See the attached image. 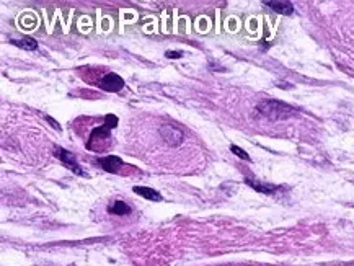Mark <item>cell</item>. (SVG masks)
<instances>
[{
    "label": "cell",
    "instance_id": "cell-13",
    "mask_svg": "<svg viewBox=\"0 0 354 266\" xmlns=\"http://www.w3.org/2000/svg\"><path fill=\"white\" fill-rule=\"evenodd\" d=\"M230 151L232 154H235L237 157H240V158H243V160H250V155L246 154L243 149H240L239 146H230Z\"/></svg>",
    "mask_w": 354,
    "mask_h": 266
},
{
    "label": "cell",
    "instance_id": "cell-8",
    "mask_svg": "<svg viewBox=\"0 0 354 266\" xmlns=\"http://www.w3.org/2000/svg\"><path fill=\"white\" fill-rule=\"evenodd\" d=\"M246 185L251 186L253 190L265 193V195H274L276 191L281 190V186H274V185H266V183H261L258 180H253V178H246Z\"/></svg>",
    "mask_w": 354,
    "mask_h": 266
},
{
    "label": "cell",
    "instance_id": "cell-3",
    "mask_svg": "<svg viewBox=\"0 0 354 266\" xmlns=\"http://www.w3.org/2000/svg\"><path fill=\"white\" fill-rule=\"evenodd\" d=\"M110 131L106 126H100V128H95L93 131H91V134H90V139H88V142H87V147L91 149L95 146V142H98V146L95 147V152H101L105 149V146H108V142H110Z\"/></svg>",
    "mask_w": 354,
    "mask_h": 266
},
{
    "label": "cell",
    "instance_id": "cell-1",
    "mask_svg": "<svg viewBox=\"0 0 354 266\" xmlns=\"http://www.w3.org/2000/svg\"><path fill=\"white\" fill-rule=\"evenodd\" d=\"M256 113L269 121H281V119H289L292 116L297 114V110L294 106H290L284 101L279 100H263L256 105Z\"/></svg>",
    "mask_w": 354,
    "mask_h": 266
},
{
    "label": "cell",
    "instance_id": "cell-14",
    "mask_svg": "<svg viewBox=\"0 0 354 266\" xmlns=\"http://www.w3.org/2000/svg\"><path fill=\"white\" fill-rule=\"evenodd\" d=\"M181 56H183L181 51H167L165 52V57H167V59H180Z\"/></svg>",
    "mask_w": 354,
    "mask_h": 266
},
{
    "label": "cell",
    "instance_id": "cell-11",
    "mask_svg": "<svg viewBox=\"0 0 354 266\" xmlns=\"http://www.w3.org/2000/svg\"><path fill=\"white\" fill-rule=\"evenodd\" d=\"M108 212L111 214H116V216H126L131 212V207L126 204L124 201H114L113 204L108 207Z\"/></svg>",
    "mask_w": 354,
    "mask_h": 266
},
{
    "label": "cell",
    "instance_id": "cell-4",
    "mask_svg": "<svg viewBox=\"0 0 354 266\" xmlns=\"http://www.w3.org/2000/svg\"><path fill=\"white\" fill-rule=\"evenodd\" d=\"M54 155L59 158L61 163H64V167L69 168L70 172H74L75 175H79V177H85L87 175V173L82 170V167L77 163V158L74 157V154H72V152L66 151V149L56 147L54 149Z\"/></svg>",
    "mask_w": 354,
    "mask_h": 266
},
{
    "label": "cell",
    "instance_id": "cell-12",
    "mask_svg": "<svg viewBox=\"0 0 354 266\" xmlns=\"http://www.w3.org/2000/svg\"><path fill=\"white\" fill-rule=\"evenodd\" d=\"M105 126L108 129H114L118 126V116L114 114H106L105 116Z\"/></svg>",
    "mask_w": 354,
    "mask_h": 266
},
{
    "label": "cell",
    "instance_id": "cell-2",
    "mask_svg": "<svg viewBox=\"0 0 354 266\" xmlns=\"http://www.w3.org/2000/svg\"><path fill=\"white\" fill-rule=\"evenodd\" d=\"M158 134H160V137H162L163 141L172 147L181 146L183 141H185V134H183V131L175 124H162L158 128Z\"/></svg>",
    "mask_w": 354,
    "mask_h": 266
},
{
    "label": "cell",
    "instance_id": "cell-6",
    "mask_svg": "<svg viewBox=\"0 0 354 266\" xmlns=\"http://www.w3.org/2000/svg\"><path fill=\"white\" fill-rule=\"evenodd\" d=\"M98 163H100V167L108 173H118L119 168L123 167V160L116 155H108V157L98 158Z\"/></svg>",
    "mask_w": 354,
    "mask_h": 266
},
{
    "label": "cell",
    "instance_id": "cell-5",
    "mask_svg": "<svg viewBox=\"0 0 354 266\" xmlns=\"http://www.w3.org/2000/svg\"><path fill=\"white\" fill-rule=\"evenodd\" d=\"M98 87L101 90H105V91L116 93V91H119V90L124 89V80H123V77H121V75L110 72V74H106L103 79L100 80Z\"/></svg>",
    "mask_w": 354,
    "mask_h": 266
},
{
    "label": "cell",
    "instance_id": "cell-10",
    "mask_svg": "<svg viewBox=\"0 0 354 266\" xmlns=\"http://www.w3.org/2000/svg\"><path fill=\"white\" fill-rule=\"evenodd\" d=\"M10 43L13 46H18L22 49L26 51H35L38 47V43L33 40V38H22V40H10Z\"/></svg>",
    "mask_w": 354,
    "mask_h": 266
},
{
    "label": "cell",
    "instance_id": "cell-9",
    "mask_svg": "<svg viewBox=\"0 0 354 266\" xmlns=\"http://www.w3.org/2000/svg\"><path fill=\"white\" fill-rule=\"evenodd\" d=\"M134 193H135V195L145 198V200H149V201H162V195H160L157 190L149 188V186H135Z\"/></svg>",
    "mask_w": 354,
    "mask_h": 266
},
{
    "label": "cell",
    "instance_id": "cell-7",
    "mask_svg": "<svg viewBox=\"0 0 354 266\" xmlns=\"http://www.w3.org/2000/svg\"><path fill=\"white\" fill-rule=\"evenodd\" d=\"M266 7H269L271 10H274L276 13H281V15H292L294 13V7L290 2H278V0H266L265 2Z\"/></svg>",
    "mask_w": 354,
    "mask_h": 266
}]
</instances>
